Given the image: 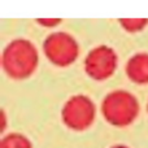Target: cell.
Instances as JSON below:
<instances>
[{
    "label": "cell",
    "mask_w": 148,
    "mask_h": 148,
    "mask_svg": "<svg viewBox=\"0 0 148 148\" xmlns=\"http://www.w3.org/2000/svg\"><path fill=\"white\" fill-rule=\"evenodd\" d=\"M65 120L74 129H83L91 122L92 110L86 103H74L65 112Z\"/></svg>",
    "instance_id": "1"
},
{
    "label": "cell",
    "mask_w": 148,
    "mask_h": 148,
    "mask_svg": "<svg viewBox=\"0 0 148 148\" xmlns=\"http://www.w3.org/2000/svg\"><path fill=\"white\" fill-rule=\"evenodd\" d=\"M1 148H31V144L25 136L12 134L3 139Z\"/></svg>",
    "instance_id": "2"
},
{
    "label": "cell",
    "mask_w": 148,
    "mask_h": 148,
    "mask_svg": "<svg viewBox=\"0 0 148 148\" xmlns=\"http://www.w3.org/2000/svg\"><path fill=\"white\" fill-rule=\"evenodd\" d=\"M113 148H127V147H125V146H117V147H113Z\"/></svg>",
    "instance_id": "3"
}]
</instances>
